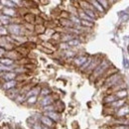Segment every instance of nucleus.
I'll use <instances>...</instances> for the list:
<instances>
[{
  "mask_svg": "<svg viewBox=\"0 0 129 129\" xmlns=\"http://www.w3.org/2000/svg\"><path fill=\"white\" fill-rule=\"evenodd\" d=\"M111 66L112 64H111V63L108 60L103 59L100 62V64H98L96 68L92 71V73L89 75L90 76V80L92 81H96L98 80H100L105 75V73L111 68Z\"/></svg>",
  "mask_w": 129,
  "mask_h": 129,
  "instance_id": "1",
  "label": "nucleus"
},
{
  "mask_svg": "<svg viewBox=\"0 0 129 129\" xmlns=\"http://www.w3.org/2000/svg\"><path fill=\"white\" fill-rule=\"evenodd\" d=\"M7 30L10 35H12V37H22V36H25V33L27 32L24 26L19 23H11L8 26Z\"/></svg>",
  "mask_w": 129,
  "mask_h": 129,
  "instance_id": "2",
  "label": "nucleus"
},
{
  "mask_svg": "<svg viewBox=\"0 0 129 129\" xmlns=\"http://www.w3.org/2000/svg\"><path fill=\"white\" fill-rule=\"evenodd\" d=\"M120 81H122L121 75H120L119 73H115V74H113V75L108 76L107 78H105V79L103 80V85L109 89L110 87L114 86L116 83H118Z\"/></svg>",
  "mask_w": 129,
  "mask_h": 129,
  "instance_id": "3",
  "label": "nucleus"
},
{
  "mask_svg": "<svg viewBox=\"0 0 129 129\" xmlns=\"http://www.w3.org/2000/svg\"><path fill=\"white\" fill-rule=\"evenodd\" d=\"M103 60V58L101 57V56H99V55H96V56H92V60H91V63L88 66V68L86 69V71L84 72L85 74L87 73L88 75H90L91 73H92V71L96 68L98 64H100V62Z\"/></svg>",
  "mask_w": 129,
  "mask_h": 129,
  "instance_id": "4",
  "label": "nucleus"
},
{
  "mask_svg": "<svg viewBox=\"0 0 129 129\" xmlns=\"http://www.w3.org/2000/svg\"><path fill=\"white\" fill-rule=\"evenodd\" d=\"M88 55L87 54H81V55H77L74 59H73V64L75 67H77V68H80L81 69V67L83 66V64L87 61V59H88Z\"/></svg>",
  "mask_w": 129,
  "mask_h": 129,
  "instance_id": "5",
  "label": "nucleus"
},
{
  "mask_svg": "<svg viewBox=\"0 0 129 129\" xmlns=\"http://www.w3.org/2000/svg\"><path fill=\"white\" fill-rule=\"evenodd\" d=\"M39 122L43 127H47V128H55V126H56V122H54L50 117L46 116V115L40 116Z\"/></svg>",
  "mask_w": 129,
  "mask_h": 129,
  "instance_id": "6",
  "label": "nucleus"
},
{
  "mask_svg": "<svg viewBox=\"0 0 129 129\" xmlns=\"http://www.w3.org/2000/svg\"><path fill=\"white\" fill-rule=\"evenodd\" d=\"M128 115H129V105L125 104L122 107H120L117 110H115L113 116L115 118H126Z\"/></svg>",
  "mask_w": 129,
  "mask_h": 129,
  "instance_id": "7",
  "label": "nucleus"
},
{
  "mask_svg": "<svg viewBox=\"0 0 129 129\" xmlns=\"http://www.w3.org/2000/svg\"><path fill=\"white\" fill-rule=\"evenodd\" d=\"M18 79V75L15 72H7V73H0V80L2 82L10 81H16Z\"/></svg>",
  "mask_w": 129,
  "mask_h": 129,
  "instance_id": "8",
  "label": "nucleus"
},
{
  "mask_svg": "<svg viewBox=\"0 0 129 129\" xmlns=\"http://www.w3.org/2000/svg\"><path fill=\"white\" fill-rule=\"evenodd\" d=\"M18 84H19V81L17 80L16 81H4V82H1V88H2V90H4L6 92V91H8L10 89L18 87Z\"/></svg>",
  "mask_w": 129,
  "mask_h": 129,
  "instance_id": "9",
  "label": "nucleus"
},
{
  "mask_svg": "<svg viewBox=\"0 0 129 129\" xmlns=\"http://www.w3.org/2000/svg\"><path fill=\"white\" fill-rule=\"evenodd\" d=\"M1 14L6 15V16L12 18V19H15V18H17V17H19V12H18V10L15 9V8H7V7H3L2 11H1Z\"/></svg>",
  "mask_w": 129,
  "mask_h": 129,
  "instance_id": "10",
  "label": "nucleus"
},
{
  "mask_svg": "<svg viewBox=\"0 0 129 129\" xmlns=\"http://www.w3.org/2000/svg\"><path fill=\"white\" fill-rule=\"evenodd\" d=\"M55 101H56L55 96H54L53 94H51V95H48V96L42 97V99L39 100V104H40L42 107H45V106H48V105L54 104Z\"/></svg>",
  "mask_w": 129,
  "mask_h": 129,
  "instance_id": "11",
  "label": "nucleus"
},
{
  "mask_svg": "<svg viewBox=\"0 0 129 129\" xmlns=\"http://www.w3.org/2000/svg\"><path fill=\"white\" fill-rule=\"evenodd\" d=\"M5 57L8 58V59H10V60H13V61L16 62V63L22 59V56L17 52L16 50H12V51H8V52H6Z\"/></svg>",
  "mask_w": 129,
  "mask_h": 129,
  "instance_id": "12",
  "label": "nucleus"
},
{
  "mask_svg": "<svg viewBox=\"0 0 129 129\" xmlns=\"http://www.w3.org/2000/svg\"><path fill=\"white\" fill-rule=\"evenodd\" d=\"M40 91H41V86L40 85H35V86L31 87L25 93V96H26V98L30 96H39L40 95Z\"/></svg>",
  "mask_w": 129,
  "mask_h": 129,
  "instance_id": "13",
  "label": "nucleus"
},
{
  "mask_svg": "<svg viewBox=\"0 0 129 129\" xmlns=\"http://www.w3.org/2000/svg\"><path fill=\"white\" fill-rule=\"evenodd\" d=\"M19 93H20V89L18 87L13 88V89H10V90H8V91L5 92L6 96L8 97L9 99H12V100H15L16 97L19 95Z\"/></svg>",
  "mask_w": 129,
  "mask_h": 129,
  "instance_id": "14",
  "label": "nucleus"
},
{
  "mask_svg": "<svg viewBox=\"0 0 129 129\" xmlns=\"http://www.w3.org/2000/svg\"><path fill=\"white\" fill-rule=\"evenodd\" d=\"M44 115H46V116H48L50 117L54 122H58V121H60L61 120V113L57 112V111H51V112H46L44 113Z\"/></svg>",
  "mask_w": 129,
  "mask_h": 129,
  "instance_id": "15",
  "label": "nucleus"
},
{
  "mask_svg": "<svg viewBox=\"0 0 129 129\" xmlns=\"http://www.w3.org/2000/svg\"><path fill=\"white\" fill-rule=\"evenodd\" d=\"M88 2H89V4L93 7V9L97 12V14H99V13L104 14V13H105V10L101 7V5L98 3V1H95V0H94V1H88Z\"/></svg>",
  "mask_w": 129,
  "mask_h": 129,
  "instance_id": "16",
  "label": "nucleus"
},
{
  "mask_svg": "<svg viewBox=\"0 0 129 129\" xmlns=\"http://www.w3.org/2000/svg\"><path fill=\"white\" fill-rule=\"evenodd\" d=\"M115 100H117V98L115 97V95H114L113 93H108V94H106L105 96L103 97L102 102H103L104 105H108V104H110V103L114 102Z\"/></svg>",
  "mask_w": 129,
  "mask_h": 129,
  "instance_id": "17",
  "label": "nucleus"
},
{
  "mask_svg": "<svg viewBox=\"0 0 129 129\" xmlns=\"http://www.w3.org/2000/svg\"><path fill=\"white\" fill-rule=\"evenodd\" d=\"M113 94L115 95L117 99H126V97L128 95V91L126 88H124V89H120V90L113 92Z\"/></svg>",
  "mask_w": 129,
  "mask_h": 129,
  "instance_id": "18",
  "label": "nucleus"
},
{
  "mask_svg": "<svg viewBox=\"0 0 129 129\" xmlns=\"http://www.w3.org/2000/svg\"><path fill=\"white\" fill-rule=\"evenodd\" d=\"M11 23H13V19L10 18V17L6 16V15H3V14H0V25L2 26H9Z\"/></svg>",
  "mask_w": 129,
  "mask_h": 129,
  "instance_id": "19",
  "label": "nucleus"
},
{
  "mask_svg": "<svg viewBox=\"0 0 129 129\" xmlns=\"http://www.w3.org/2000/svg\"><path fill=\"white\" fill-rule=\"evenodd\" d=\"M0 64L6 66V67H15L16 62H14L13 60H10L6 57H3V58H0Z\"/></svg>",
  "mask_w": 129,
  "mask_h": 129,
  "instance_id": "20",
  "label": "nucleus"
},
{
  "mask_svg": "<svg viewBox=\"0 0 129 129\" xmlns=\"http://www.w3.org/2000/svg\"><path fill=\"white\" fill-rule=\"evenodd\" d=\"M75 38H76V36L73 33L68 32V33H64V34H63L61 36V41L64 42V43H68V42H70L71 40H73Z\"/></svg>",
  "mask_w": 129,
  "mask_h": 129,
  "instance_id": "21",
  "label": "nucleus"
},
{
  "mask_svg": "<svg viewBox=\"0 0 129 129\" xmlns=\"http://www.w3.org/2000/svg\"><path fill=\"white\" fill-rule=\"evenodd\" d=\"M60 24L64 27V28H67V29H71V28H73L75 25H74V23L70 20V19H60Z\"/></svg>",
  "mask_w": 129,
  "mask_h": 129,
  "instance_id": "22",
  "label": "nucleus"
},
{
  "mask_svg": "<svg viewBox=\"0 0 129 129\" xmlns=\"http://www.w3.org/2000/svg\"><path fill=\"white\" fill-rule=\"evenodd\" d=\"M23 18H24V20L26 21V23H28V24H33V23L35 22L36 16H35L33 13H31V12H27V13L23 16Z\"/></svg>",
  "mask_w": 129,
  "mask_h": 129,
  "instance_id": "23",
  "label": "nucleus"
},
{
  "mask_svg": "<svg viewBox=\"0 0 129 129\" xmlns=\"http://www.w3.org/2000/svg\"><path fill=\"white\" fill-rule=\"evenodd\" d=\"M66 44H67V46L69 47V49H71V48H74V47H78V46L81 44V41H80L78 38H75V39L71 40L70 42H68V43H66Z\"/></svg>",
  "mask_w": 129,
  "mask_h": 129,
  "instance_id": "24",
  "label": "nucleus"
},
{
  "mask_svg": "<svg viewBox=\"0 0 129 129\" xmlns=\"http://www.w3.org/2000/svg\"><path fill=\"white\" fill-rule=\"evenodd\" d=\"M34 31L37 35H42L46 31V27L44 25H35L34 27Z\"/></svg>",
  "mask_w": 129,
  "mask_h": 129,
  "instance_id": "25",
  "label": "nucleus"
},
{
  "mask_svg": "<svg viewBox=\"0 0 129 129\" xmlns=\"http://www.w3.org/2000/svg\"><path fill=\"white\" fill-rule=\"evenodd\" d=\"M52 94V90L50 87H47V86H44V87H41V91H40V95L42 97L48 96V95H51Z\"/></svg>",
  "mask_w": 129,
  "mask_h": 129,
  "instance_id": "26",
  "label": "nucleus"
},
{
  "mask_svg": "<svg viewBox=\"0 0 129 129\" xmlns=\"http://www.w3.org/2000/svg\"><path fill=\"white\" fill-rule=\"evenodd\" d=\"M25 102H26V104H28V105H34V104H36V103H38V102H39V100H38V96L27 97V98H26V100H25Z\"/></svg>",
  "mask_w": 129,
  "mask_h": 129,
  "instance_id": "27",
  "label": "nucleus"
},
{
  "mask_svg": "<svg viewBox=\"0 0 129 129\" xmlns=\"http://www.w3.org/2000/svg\"><path fill=\"white\" fill-rule=\"evenodd\" d=\"M2 3L4 4V7L7 8H15L17 9V5L15 1H11V0H6V1H2Z\"/></svg>",
  "mask_w": 129,
  "mask_h": 129,
  "instance_id": "28",
  "label": "nucleus"
},
{
  "mask_svg": "<svg viewBox=\"0 0 129 129\" xmlns=\"http://www.w3.org/2000/svg\"><path fill=\"white\" fill-rule=\"evenodd\" d=\"M16 66L15 67H6L0 64V73H7V72H14Z\"/></svg>",
  "mask_w": 129,
  "mask_h": 129,
  "instance_id": "29",
  "label": "nucleus"
},
{
  "mask_svg": "<svg viewBox=\"0 0 129 129\" xmlns=\"http://www.w3.org/2000/svg\"><path fill=\"white\" fill-rule=\"evenodd\" d=\"M109 129H129V124H111Z\"/></svg>",
  "mask_w": 129,
  "mask_h": 129,
  "instance_id": "30",
  "label": "nucleus"
},
{
  "mask_svg": "<svg viewBox=\"0 0 129 129\" xmlns=\"http://www.w3.org/2000/svg\"><path fill=\"white\" fill-rule=\"evenodd\" d=\"M80 26H82L83 28H92L94 26V23L93 22H89V21H83V20H81V24Z\"/></svg>",
  "mask_w": 129,
  "mask_h": 129,
  "instance_id": "31",
  "label": "nucleus"
},
{
  "mask_svg": "<svg viewBox=\"0 0 129 129\" xmlns=\"http://www.w3.org/2000/svg\"><path fill=\"white\" fill-rule=\"evenodd\" d=\"M6 36H9V33H8L7 28L5 26L0 25V37H6Z\"/></svg>",
  "mask_w": 129,
  "mask_h": 129,
  "instance_id": "32",
  "label": "nucleus"
},
{
  "mask_svg": "<svg viewBox=\"0 0 129 129\" xmlns=\"http://www.w3.org/2000/svg\"><path fill=\"white\" fill-rule=\"evenodd\" d=\"M98 3L101 5V7L106 11V10H108V8H109V3L110 2H108V1H105V0H99L98 1Z\"/></svg>",
  "mask_w": 129,
  "mask_h": 129,
  "instance_id": "33",
  "label": "nucleus"
},
{
  "mask_svg": "<svg viewBox=\"0 0 129 129\" xmlns=\"http://www.w3.org/2000/svg\"><path fill=\"white\" fill-rule=\"evenodd\" d=\"M15 100H16L18 103H23V102H25V100H26V96H25L24 93H19V95L16 97Z\"/></svg>",
  "mask_w": 129,
  "mask_h": 129,
  "instance_id": "34",
  "label": "nucleus"
},
{
  "mask_svg": "<svg viewBox=\"0 0 129 129\" xmlns=\"http://www.w3.org/2000/svg\"><path fill=\"white\" fill-rule=\"evenodd\" d=\"M42 108H43V111H44V113L51 112V111H56L54 104H52V105H48V106H45V107H42Z\"/></svg>",
  "mask_w": 129,
  "mask_h": 129,
  "instance_id": "35",
  "label": "nucleus"
},
{
  "mask_svg": "<svg viewBox=\"0 0 129 129\" xmlns=\"http://www.w3.org/2000/svg\"><path fill=\"white\" fill-rule=\"evenodd\" d=\"M61 36H62L61 33L55 32V34L52 35V40H55V41H61Z\"/></svg>",
  "mask_w": 129,
  "mask_h": 129,
  "instance_id": "36",
  "label": "nucleus"
},
{
  "mask_svg": "<svg viewBox=\"0 0 129 129\" xmlns=\"http://www.w3.org/2000/svg\"><path fill=\"white\" fill-rule=\"evenodd\" d=\"M31 128L32 129H43V126L40 124L39 121H37V122H35L34 124L31 125Z\"/></svg>",
  "mask_w": 129,
  "mask_h": 129,
  "instance_id": "37",
  "label": "nucleus"
},
{
  "mask_svg": "<svg viewBox=\"0 0 129 129\" xmlns=\"http://www.w3.org/2000/svg\"><path fill=\"white\" fill-rule=\"evenodd\" d=\"M123 67L124 69H129V61L126 58H123Z\"/></svg>",
  "mask_w": 129,
  "mask_h": 129,
  "instance_id": "38",
  "label": "nucleus"
},
{
  "mask_svg": "<svg viewBox=\"0 0 129 129\" xmlns=\"http://www.w3.org/2000/svg\"><path fill=\"white\" fill-rule=\"evenodd\" d=\"M5 54H6V51H5L3 48H1V47H0V58L5 57Z\"/></svg>",
  "mask_w": 129,
  "mask_h": 129,
  "instance_id": "39",
  "label": "nucleus"
},
{
  "mask_svg": "<svg viewBox=\"0 0 129 129\" xmlns=\"http://www.w3.org/2000/svg\"><path fill=\"white\" fill-rule=\"evenodd\" d=\"M125 20H126V21L129 20V14H127V15H126V14H124L123 17L121 18V21H125Z\"/></svg>",
  "mask_w": 129,
  "mask_h": 129,
  "instance_id": "40",
  "label": "nucleus"
},
{
  "mask_svg": "<svg viewBox=\"0 0 129 129\" xmlns=\"http://www.w3.org/2000/svg\"><path fill=\"white\" fill-rule=\"evenodd\" d=\"M1 129H12V126H10V125L6 124V125H4V126H3Z\"/></svg>",
  "mask_w": 129,
  "mask_h": 129,
  "instance_id": "41",
  "label": "nucleus"
},
{
  "mask_svg": "<svg viewBox=\"0 0 129 129\" xmlns=\"http://www.w3.org/2000/svg\"><path fill=\"white\" fill-rule=\"evenodd\" d=\"M12 129H22V128H21L20 126H18V125H16V126H13V127H12Z\"/></svg>",
  "mask_w": 129,
  "mask_h": 129,
  "instance_id": "42",
  "label": "nucleus"
},
{
  "mask_svg": "<svg viewBox=\"0 0 129 129\" xmlns=\"http://www.w3.org/2000/svg\"><path fill=\"white\" fill-rule=\"evenodd\" d=\"M43 129H55V128H47V127H43Z\"/></svg>",
  "mask_w": 129,
  "mask_h": 129,
  "instance_id": "43",
  "label": "nucleus"
},
{
  "mask_svg": "<svg viewBox=\"0 0 129 129\" xmlns=\"http://www.w3.org/2000/svg\"><path fill=\"white\" fill-rule=\"evenodd\" d=\"M127 52H128V54H129V45L127 46Z\"/></svg>",
  "mask_w": 129,
  "mask_h": 129,
  "instance_id": "44",
  "label": "nucleus"
},
{
  "mask_svg": "<svg viewBox=\"0 0 129 129\" xmlns=\"http://www.w3.org/2000/svg\"><path fill=\"white\" fill-rule=\"evenodd\" d=\"M0 129H1V128H0Z\"/></svg>",
  "mask_w": 129,
  "mask_h": 129,
  "instance_id": "45",
  "label": "nucleus"
}]
</instances>
